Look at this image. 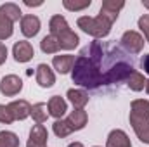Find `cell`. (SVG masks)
Here are the masks:
<instances>
[{
  "instance_id": "cell-1",
  "label": "cell",
  "mask_w": 149,
  "mask_h": 147,
  "mask_svg": "<svg viewBox=\"0 0 149 147\" xmlns=\"http://www.w3.org/2000/svg\"><path fill=\"white\" fill-rule=\"evenodd\" d=\"M102 55H104V49L99 42H94L92 45L81 50V54L74 61L73 73H71V78L76 85L85 88H97L104 85L102 69H101Z\"/></svg>"
},
{
  "instance_id": "cell-2",
  "label": "cell",
  "mask_w": 149,
  "mask_h": 147,
  "mask_svg": "<svg viewBox=\"0 0 149 147\" xmlns=\"http://www.w3.org/2000/svg\"><path fill=\"white\" fill-rule=\"evenodd\" d=\"M49 28H50V35H54V37L57 38L61 49L73 50L74 47H78L80 38L70 28V24H68V21H66L64 16H59V14L57 16H52L50 17V23H49Z\"/></svg>"
},
{
  "instance_id": "cell-3",
  "label": "cell",
  "mask_w": 149,
  "mask_h": 147,
  "mask_svg": "<svg viewBox=\"0 0 149 147\" xmlns=\"http://www.w3.org/2000/svg\"><path fill=\"white\" fill-rule=\"evenodd\" d=\"M111 24L104 16H95V17H90V16H81L78 17V28H81V31H85L87 35L94 38H104L109 35L111 31Z\"/></svg>"
},
{
  "instance_id": "cell-4",
  "label": "cell",
  "mask_w": 149,
  "mask_h": 147,
  "mask_svg": "<svg viewBox=\"0 0 149 147\" xmlns=\"http://www.w3.org/2000/svg\"><path fill=\"white\" fill-rule=\"evenodd\" d=\"M128 119H130V125H132L137 139L141 142H144V144H149V116L130 112Z\"/></svg>"
},
{
  "instance_id": "cell-5",
  "label": "cell",
  "mask_w": 149,
  "mask_h": 147,
  "mask_svg": "<svg viewBox=\"0 0 149 147\" xmlns=\"http://www.w3.org/2000/svg\"><path fill=\"white\" fill-rule=\"evenodd\" d=\"M23 90V80L16 74H7L0 81V92L5 97H14Z\"/></svg>"
},
{
  "instance_id": "cell-6",
  "label": "cell",
  "mask_w": 149,
  "mask_h": 147,
  "mask_svg": "<svg viewBox=\"0 0 149 147\" xmlns=\"http://www.w3.org/2000/svg\"><path fill=\"white\" fill-rule=\"evenodd\" d=\"M120 42L125 47V50L130 52V54H139L144 49V38L141 37L137 31H132V30L130 31H125Z\"/></svg>"
},
{
  "instance_id": "cell-7",
  "label": "cell",
  "mask_w": 149,
  "mask_h": 147,
  "mask_svg": "<svg viewBox=\"0 0 149 147\" xmlns=\"http://www.w3.org/2000/svg\"><path fill=\"white\" fill-rule=\"evenodd\" d=\"M12 55L16 59V62H28L33 59L35 55V50H33V45L26 40H21V42H16L14 47H12Z\"/></svg>"
},
{
  "instance_id": "cell-8",
  "label": "cell",
  "mask_w": 149,
  "mask_h": 147,
  "mask_svg": "<svg viewBox=\"0 0 149 147\" xmlns=\"http://www.w3.org/2000/svg\"><path fill=\"white\" fill-rule=\"evenodd\" d=\"M123 7H125V2H123V0H104L102 5H101L99 14L104 16L109 23H114V21L118 19L120 10H121Z\"/></svg>"
},
{
  "instance_id": "cell-9",
  "label": "cell",
  "mask_w": 149,
  "mask_h": 147,
  "mask_svg": "<svg viewBox=\"0 0 149 147\" xmlns=\"http://www.w3.org/2000/svg\"><path fill=\"white\" fill-rule=\"evenodd\" d=\"M47 139H49L47 128L43 125H35L30 130V139L26 142V147H47Z\"/></svg>"
},
{
  "instance_id": "cell-10",
  "label": "cell",
  "mask_w": 149,
  "mask_h": 147,
  "mask_svg": "<svg viewBox=\"0 0 149 147\" xmlns=\"http://www.w3.org/2000/svg\"><path fill=\"white\" fill-rule=\"evenodd\" d=\"M21 31L26 38H33L40 31V19L33 14H26L21 17Z\"/></svg>"
},
{
  "instance_id": "cell-11",
  "label": "cell",
  "mask_w": 149,
  "mask_h": 147,
  "mask_svg": "<svg viewBox=\"0 0 149 147\" xmlns=\"http://www.w3.org/2000/svg\"><path fill=\"white\" fill-rule=\"evenodd\" d=\"M49 116H52V118H56V119H63V116L66 114V111H68V104H66V101L63 99V97H59V95H52L50 99H49Z\"/></svg>"
},
{
  "instance_id": "cell-12",
  "label": "cell",
  "mask_w": 149,
  "mask_h": 147,
  "mask_svg": "<svg viewBox=\"0 0 149 147\" xmlns=\"http://www.w3.org/2000/svg\"><path fill=\"white\" fill-rule=\"evenodd\" d=\"M37 83L42 88H50L56 83V74L47 64H38L37 68Z\"/></svg>"
},
{
  "instance_id": "cell-13",
  "label": "cell",
  "mask_w": 149,
  "mask_h": 147,
  "mask_svg": "<svg viewBox=\"0 0 149 147\" xmlns=\"http://www.w3.org/2000/svg\"><path fill=\"white\" fill-rule=\"evenodd\" d=\"M74 55L71 54H63V55H54L52 59V66L57 69V73L61 74H68L74 66Z\"/></svg>"
},
{
  "instance_id": "cell-14",
  "label": "cell",
  "mask_w": 149,
  "mask_h": 147,
  "mask_svg": "<svg viewBox=\"0 0 149 147\" xmlns=\"http://www.w3.org/2000/svg\"><path fill=\"white\" fill-rule=\"evenodd\" d=\"M7 106H9V109L12 112V116H14V121H16V119H26V118L31 114V106H30L28 101H24V99L14 101V102H10V104H7Z\"/></svg>"
},
{
  "instance_id": "cell-15",
  "label": "cell",
  "mask_w": 149,
  "mask_h": 147,
  "mask_svg": "<svg viewBox=\"0 0 149 147\" xmlns=\"http://www.w3.org/2000/svg\"><path fill=\"white\" fill-rule=\"evenodd\" d=\"M106 147H132V142L123 130H113L108 135Z\"/></svg>"
},
{
  "instance_id": "cell-16",
  "label": "cell",
  "mask_w": 149,
  "mask_h": 147,
  "mask_svg": "<svg viewBox=\"0 0 149 147\" xmlns=\"http://www.w3.org/2000/svg\"><path fill=\"white\" fill-rule=\"evenodd\" d=\"M66 119H68V123L71 125L73 132H78V130L85 128L88 116H87V112H85L83 109H73L71 112H70V116H68Z\"/></svg>"
},
{
  "instance_id": "cell-17",
  "label": "cell",
  "mask_w": 149,
  "mask_h": 147,
  "mask_svg": "<svg viewBox=\"0 0 149 147\" xmlns=\"http://www.w3.org/2000/svg\"><path fill=\"white\" fill-rule=\"evenodd\" d=\"M68 99H70V102L73 104L74 109H83L85 106H87V102H88V94L85 92V90H76V88H71V90H68Z\"/></svg>"
},
{
  "instance_id": "cell-18",
  "label": "cell",
  "mask_w": 149,
  "mask_h": 147,
  "mask_svg": "<svg viewBox=\"0 0 149 147\" xmlns=\"http://www.w3.org/2000/svg\"><path fill=\"white\" fill-rule=\"evenodd\" d=\"M37 125H42L43 121H47L49 118V106L45 102H38V104H33L31 106V114H30Z\"/></svg>"
},
{
  "instance_id": "cell-19",
  "label": "cell",
  "mask_w": 149,
  "mask_h": 147,
  "mask_svg": "<svg viewBox=\"0 0 149 147\" xmlns=\"http://www.w3.org/2000/svg\"><path fill=\"white\" fill-rule=\"evenodd\" d=\"M0 14H3L9 21H19L21 17H23V14H21V9L16 5V3H3V5H0Z\"/></svg>"
},
{
  "instance_id": "cell-20",
  "label": "cell",
  "mask_w": 149,
  "mask_h": 147,
  "mask_svg": "<svg viewBox=\"0 0 149 147\" xmlns=\"http://www.w3.org/2000/svg\"><path fill=\"white\" fill-rule=\"evenodd\" d=\"M40 49H42V52H45V54H56L57 50H61V45H59L57 38L54 37V35H47V37L42 38Z\"/></svg>"
},
{
  "instance_id": "cell-21",
  "label": "cell",
  "mask_w": 149,
  "mask_h": 147,
  "mask_svg": "<svg viewBox=\"0 0 149 147\" xmlns=\"http://www.w3.org/2000/svg\"><path fill=\"white\" fill-rule=\"evenodd\" d=\"M127 85H128L130 90H134V92H141V90L146 87V78H144V74L142 73L134 71V73L127 78Z\"/></svg>"
},
{
  "instance_id": "cell-22",
  "label": "cell",
  "mask_w": 149,
  "mask_h": 147,
  "mask_svg": "<svg viewBox=\"0 0 149 147\" xmlns=\"http://www.w3.org/2000/svg\"><path fill=\"white\" fill-rule=\"evenodd\" d=\"M52 130H54V133H56L59 139H64V137H68L70 133H73V128H71V125L68 123V119H56L54 125H52Z\"/></svg>"
},
{
  "instance_id": "cell-23",
  "label": "cell",
  "mask_w": 149,
  "mask_h": 147,
  "mask_svg": "<svg viewBox=\"0 0 149 147\" xmlns=\"http://www.w3.org/2000/svg\"><path fill=\"white\" fill-rule=\"evenodd\" d=\"M0 147H19V137L14 132H0Z\"/></svg>"
},
{
  "instance_id": "cell-24",
  "label": "cell",
  "mask_w": 149,
  "mask_h": 147,
  "mask_svg": "<svg viewBox=\"0 0 149 147\" xmlns=\"http://www.w3.org/2000/svg\"><path fill=\"white\" fill-rule=\"evenodd\" d=\"M12 21H9L3 14H0V40H7L9 37H12V31H14V28H12Z\"/></svg>"
},
{
  "instance_id": "cell-25",
  "label": "cell",
  "mask_w": 149,
  "mask_h": 147,
  "mask_svg": "<svg viewBox=\"0 0 149 147\" xmlns=\"http://www.w3.org/2000/svg\"><path fill=\"white\" fill-rule=\"evenodd\" d=\"M130 112L135 114H142V116H149V101L144 99H137L130 104Z\"/></svg>"
},
{
  "instance_id": "cell-26",
  "label": "cell",
  "mask_w": 149,
  "mask_h": 147,
  "mask_svg": "<svg viewBox=\"0 0 149 147\" xmlns=\"http://www.w3.org/2000/svg\"><path fill=\"white\" fill-rule=\"evenodd\" d=\"M90 0H83V2H71V0H64L63 5L68 9V10H83L87 7H90Z\"/></svg>"
},
{
  "instance_id": "cell-27",
  "label": "cell",
  "mask_w": 149,
  "mask_h": 147,
  "mask_svg": "<svg viewBox=\"0 0 149 147\" xmlns=\"http://www.w3.org/2000/svg\"><path fill=\"white\" fill-rule=\"evenodd\" d=\"M14 121V116L9 109V106H3L0 104V123H5V125H10Z\"/></svg>"
},
{
  "instance_id": "cell-28",
  "label": "cell",
  "mask_w": 149,
  "mask_h": 147,
  "mask_svg": "<svg viewBox=\"0 0 149 147\" xmlns=\"http://www.w3.org/2000/svg\"><path fill=\"white\" fill-rule=\"evenodd\" d=\"M139 28H141V31L144 33L146 42L149 43V14H144V16L139 17Z\"/></svg>"
},
{
  "instance_id": "cell-29",
  "label": "cell",
  "mask_w": 149,
  "mask_h": 147,
  "mask_svg": "<svg viewBox=\"0 0 149 147\" xmlns=\"http://www.w3.org/2000/svg\"><path fill=\"white\" fill-rule=\"evenodd\" d=\"M5 61H7V47H5V43L0 42V66H2Z\"/></svg>"
},
{
  "instance_id": "cell-30",
  "label": "cell",
  "mask_w": 149,
  "mask_h": 147,
  "mask_svg": "<svg viewBox=\"0 0 149 147\" xmlns=\"http://www.w3.org/2000/svg\"><path fill=\"white\" fill-rule=\"evenodd\" d=\"M141 64H142V69H144V73H148V74H149V54H148V55H144V57H142Z\"/></svg>"
},
{
  "instance_id": "cell-31",
  "label": "cell",
  "mask_w": 149,
  "mask_h": 147,
  "mask_svg": "<svg viewBox=\"0 0 149 147\" xmlns=\"http://www.w3.org/2000/svg\"><path fill=\"white\" fill-rule=\"evenodd\" d=\"M43 2L40 0V2H31V0H24V5H28V7H38V5H42Z\"/></svg>"
},
{
  "instance_id": "cell-32",
  "label": "cell",
  "mask_w": 149,
  "mask_h": 147,
  "mask_svg": "<svg viewBox=\"0 0 149 147\" xmlns=\"http://www.w3.org/2000/svg\"><path fill=\"white\" fill-rule=\"evenodd\" d=\"M68 147H83V144H81V142H71Z\"/></svg>"
},
{
  "instance_id": "cell-33",
  "label": "cell",
  "mask_w": 149,
  "mask_h": 147,
  "mask_svg": "<svg viewBox=\"0 0 149 147\" xmlns=\"http://www.w3.org/2000/svg\"><path fill=\"white\" fill-rule=\"evenodd\" d=\"M146 92H148V94H149V80H148V81H146Z\"/></svg>"
},
{
  "instance_id": "cell-34",
  "label": "cell",
  "mask_w": 149,
  "mask_h": 147,
  "mask_svg": "<svg viewBox=\"0 0 149 147\" xmlns=\"http://www.w3.org/2000/svg\"><path fill=\"white\" fill-rule=\"evenodd\" d=\"M142 5H144L146 9H149V2H142Z\"/></svg>"
},
{
  "instance_id": "cell-35",
  "label": "cell",
  "mask_w": 149,
  "mask_h": 147,
  "mask_svg": "<svg viewBox=\"0 0 149 147\" xmlns=\"http://www.w3.org/2000/svg\"><path fill=\"white\" fill-rule=\"evenodd\" d=\"M94 147H99V146H94Z\"/></svg>"
}]
</instances>
